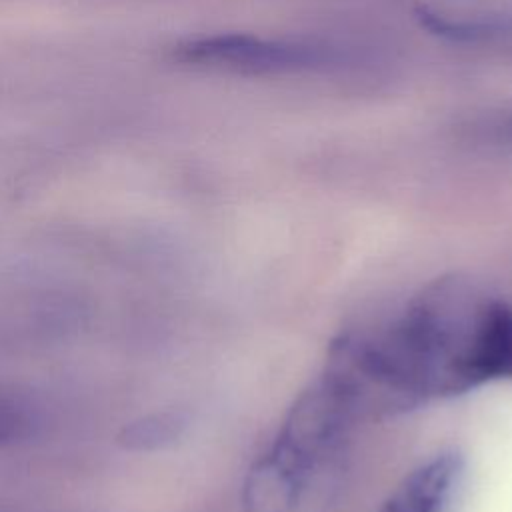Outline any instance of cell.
<instances>
[{
    "label": "cell",
    "mask_w": 512,
    "mask_h": 512,
    "mask_svg": "<svg viewBox=\"0 0 512 512\" xmlns=\"http://www.w3.org/2000/svg\"><path fill=\"white\" fill-rule=\"evenodd\" d=\"M466 132L486 146L512 150V106L476 118L466 126Z\"/></svg>",
    "instance_id": "8"
},
{
    "label": "cell",
    "mask_w": 512,
    "mask_h": 512,
    "mask_svg": "<svg viewBox=\"0 0 512 512\" xmlns=\"http://www.w3.org/2000/svg\"><path fill=\"white\" fill-rule=\"evenodd\" d=\"M186 428V416L178 410L152 412L130 420L116 434L120 448L130 452H152L176 442Z\"/></svg>",
    "instance_id": "5"
},
{
    "label": "cell",
    "mask_w": 512,
    "mask_h": 512,
    "mask_svg": "<svg viewBox=\"0 0 512 512\" xmlns=\"http://www.w3.org/2000/svg\"><path fill=\"white\" fill-rule=\"evenodd\" d=\"M30 398L16 386L0 384V446L22 438L32 424Z\"/></svg>",
    "instance_id": "7"
},
{
    "label": "cell",
    "mask_w": 512,
    "mask_h": 512,
    "mask_svg": "<svg viewBox=\"0 0 512 512\" xmlns=\"http://www.w3.org/2000/svg\"><path fill=\"white\" fill-rule=\"evenodd\" d=\"M362 418L390 416L512 378V306L460 278L414 296L376 332L340 336L322 368Z\"/></svg>",
    "instance_id": "1"
},
{
    "label": "cell",
    "mask_w": 512,
    "mask_h": 512,
    "mask_svg": "<svg viewBox=\"0 0 512 512\" xmlns=\"http://www.w3.org/2000/svg\"><path fill=\"white\" fill-rule=\"evenodd\" d=\"M360 418L350 396L320 372L250 466L242 512H330Z\"/></svg>",
    "instance_id": "2"
},
{
    "label": "cell",
    "mask_w": 512,
    "mask_h": 512,
    "mask_svg": "<svg viewBox=\"0 0 512 512\" xmlns=\"http://www.w3.org/2000/svg\"><path fill=\"white\" fill-rule=\"evenodd\" d=\"M462 474L460 456L440 452L410 470L378 512H452Z\"/></svg>",
    "instance_id": "4"
},
{
    "label": "cell",
    "mask_w": 512,
    "mask_h": 512,
    "mask_svg": "<svg viewBox=\"0 0 512 512\" xmlns=\"http://www.w3.org/2000/svg\"><path fill=\"white\" fill-rule=\"evenodd\" d=\"M188 64L234 74H296L328 68L338 60L334 48L300 40L260 38L252 34H218L180 48Z\"/></svg>",
    "instance_id": "3"
},
{
    "label": "cell",
    "mask_w": 512,
    "mask_h": 512,
    "mask_svg": "<svg viewBox=\"0 0 512 512\" xmlns=\"http://www.w3.org/2000/svg\"><path fill=\"white\" fill-rule=\"evenodd\" d=\"M422 26L450 42L472 46L512 48V22L498 20H458L442 14L422 12Z\"/></svg>",
    "instance_id": "6"
}]
</instances>
